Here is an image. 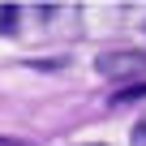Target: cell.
Returning <instances> with one entry per match:
<instances>
[{
	"label": "cell",
	"mask_w": 146,
	"mask_h": 146,
	"mask_svg": "<svg viewBox=\"0 0 146 146\" xmlns=\"http://www.w3.org/2000/svg\"><path fill=\"white\" fill-rule=\"evenodd\" d=\"M95 69L103 78H137L146 69V52H103L95 60Z\"/></svg>",
	"instance_id": "6da1fadb"
},
{
	"label": "cell",
	"mask_w": 146,
	"mask_h": 146,
	"mask_svg": "<svg viewBox=\"0 0 146 146\" xmlns=\"http://www.w3.org/2000/svg\"><path fill=\"white\" fill-rule=\"evenodd\" d=\"M146 95V82H137V86H125V90H116V103H129V99H142Z\"/></svg>",
	"instance_id": "7a4b0ae2"
},
{
	"label": "cell",
	"mask_w": 146,
	"mask_h": 146,
	"mask_svg": "<svg viewBox=\"0 0 146 146\" xmlns=\"http://www.w3.org/2000/svg\"><path fill=\"white\" fill-rule=\"evenodd\" d=\"M129 142H133V146H146V116H142V120L129 129Z\"/></svg>",
	"instance_id": "3957f363"
},
{
	"label": "cell",
	"mask_w": 146,
	"mask_h": 146,
	"mask_svg": "<svg viewBox=\"0 0 146 146\" xmlns=\"http://www.w3.org/2000/svg\"><path fill=\"white\" fill-rule=\"evenodd\" d=\"M0 146H17V142H13V137H0Z\"/></svg>",
	"instance_id": "277c9868"
},
{
	"label": "cell",
	"mask_w": 146,
	"mask_h": 146,
	"mask_svg": "<svg viewBox=\"0 0 146 146\" xmlns=\"http://www.w3.org/2000/svg\"><path fill=\"white\" fill-rule=\"evenodd\" d=\"M86 146H103V142H86Z\"/></svg>",
	"instance_id": "5b68a950"
}]
</instances>
